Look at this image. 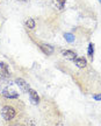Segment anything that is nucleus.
Masks as SVG:
<instances>
[{
    "instance_id": "obj_1",
    "label": "nucleus",
    "mask_w": 101,
    "mask_h": 126,
    "mask_svg": "<svg viewBox=\"0 0 101 126\" xmlns=\"http://www.w3.org/2000/svg\"><path fill=\"white\" fill-rule=\"evenodd\" d=\"M15 116H16V110H15L13 106L5 105L4 108L1 109V117H2V119L6 120V122H9V120L14 119Z\"/></svg>"
},
{
    "instance_id": "obj_2",
    "label": "nucleus",
    "mask_w": 101,
    "mask_h": 126,
    "mask_svg": "<svg viewBox=\"0 0 101 126\" xmlns=\"http://www.w3.org/2000/svg\"><path fill=\"white\" fill-rule=\"evenodd\" d=\"M2 96L6 97V98H9V99H15L19 97L18 92L14 91L13 89H4V90H2Z\"/></svg>"
},
{
    "instance_id": "obj_3",
    "label": "nucleus",
    "mask_w": 101,
    "mask_h": 126,
    "mask_svg": "<svg viewBox=\"0 0 101 126\" xmlns=\"http://www.w3.org/2000/svg\"><path fill=\"white\" fill-rule=\"evenodd\" d=\"M15 82H16V84H18L19 88H20L22 91H25V92H28V91H29L30 88H29L28 83H27L25 79H22V78H16V81Z\"/></svg>"
},
{
    "instance_id": "obj_4",
    "label": "nucleus",
    "mask_w": 101,
    "mask_h": 126,
    "mask_svg": "<svg viewBox=\"0 0 101 126\" xmlns=\"http://www.w3.org/2000/svg\"><path fill=\"white\" fill-rule=\"evenodd\" d=\"M40 48L44 54H47V55H51L53 53V50H55L52 46L47 45V43H40Z\"/></svg>"
},
{
    "instance_id": "obj_5",
    "label": "nucleus",
    "mask_w": 101,
    "mask_h": 126,
    "mask_svg": "<svg viewBox=\"0 0 101 126\" xmlns=\"http://www.w3.org/2000/svg\"><path fill=\"white\" fill-rule=\"evenodd\" d=\"M62 55H63L65 59L72 60V61H75V60L78 57L77 54H76L75 51H72V50H63V51H62Z\"/></svg>"
},
{
    "instance_id": "obj_6",
    "label": "nucleus",
    "mask_w": 101,
    "mask_h": 126,
    "mask_svg": "<svg viewBox=\"0 0 101 126\" xmlns=\"http://www.w3.org/2000/svg\"><path fill=\"white\" fill-rule=\"evenodd\" d=\"M29 96H30V100L33 102L34 104H38L40 103V96L37 94L35 90H33V89H29Z\"/></svg>"
},
{
    "instance_id": "obj_7",
    "label": "nucleus",
    "mask_w": 101,
    "mask_h": 126,
    "mask_svg": "<svg viewBox=\"0 0 101 126\" xmlns=\"http://www.w3.org/2000/svg\"><path fill=\"white\" fill-rule=\"evenodd\" d=\"M75 63H76V65H77V67L81 68V69L86 68V65H87V61L84 59V57H77V59L75 60Z\"/></svg>"
},
{
    "instance_id": "obj_8",
    "label": "nucleus",
    "mask_w": 101,
    "mask_h": 126,
    "mask_svg": "<svg viewBox=\"0 0 101 126\" xmlns=\"http://www.w3.org/2000/svg\"><path fill=\"white\" fill-rule=\"evenodd\" d=\"M65 2H66V0H53V4H55V6H56L59 11H62V9L64 8Z\"/></svg>"
},
{
    "instance_id": "obj_9",
    "label": "nucleus",
    "mask_w": 101,
    "mask_h": 126,
    "mask_svg": "<svg viewBox=\"0 0 101 126\" xmlns=\"http://www.w3.org/2000/svg\"><path fill=\"white\" fill-rule=\"evenodd\" d=\"M25 25H26V27L28 28V29H34V28H35V26H36L35 21H34L33 19H28V20H26Z\"/></svg>"
},
{
    "instance_id": "obj_10",
    "label": "nucleus",
    "mask_w": 101,
    "mask_h": 126,
    "mask_svg": "<svg viewBox=\"0 0 101 126\" xmlns=\"http://www.w3.org/2000/svg\"><path fill=\"white\" fill-rule=\"evenodd\" d=\"M87 54H88V57H89V59H93V54H94V46H93V43H89V45H88Z\"/></svg>"
},
{
    "instance_id": "obj_11",
    "label": "nucleus",
    "mask_w": 101,
    "mask_h": 126,
    "mask_svg": "<svg viewBox=\"0 0 101 126\" xmlns=\"http://www.w3.org/2000/svg\"><path fill=\"white\" fill-rule=\"evenodd\" d=\"M64 36H65V39L67 42H73V41H75V35H72L70 33H66Z\"/></svg>"
},
{
    "instance_id": "obj_12",
    "label": "nucleus",
    "mask_w": 101,
    "mask_h": 126,
    "mask_svg": "<svg viewBox=\"0 0 101 126\" xmlns=\"http://www.w3.org/2000/svg\"><path fill=\"white\" fill-rule=\"evenodd\" d=\"M93 98L95 99V100H101V94H94Z\"/></svg>"
},
{
    "instance_id": "obj_13",
    "label": "nucleus",
    "mask_w": 101,
    "mask_h": 126,
    "mask_svg": "<svg viewBox=\"0 0 101 126\" xmlns=\"http://www.w3.org/2000/svg\"><path fill=\"white\" fill-rule=\"evenodd\" d=\"M99 1H100V4H101V0H99Z\"/></svg>"
},
{
    "instance_id": "obj_14",
    "label": "nucleus",
    "mask_w": 101,
    "mask_h": 126,
    "mask_svg": "<svg viewBox=\"0 0 101 126\" xmlns=\"http://www.w3.org/2000/svg\"><path fill=\"white\" fill-rule=\"evenodd\" d=\"M22 1H26V0H22Z\"/></svg>"
}]
</instances>
